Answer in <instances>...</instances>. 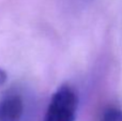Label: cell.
Instances as JSON below:
<instances>
[{"mask_svg":"<svg viewBox=\"0 0 122 121\" xmlns=\"http://www.w3.org/2000/svg\"><path fill=\"white\" fill-rule=\"evenodd\" d=\"M78 102V94L72 86H60L51 96L43 121H75Z\"/></svg>","mask_w":122,"mask_h":121,"instance_id":"obj_1","label":"cell"},{"mask_svg":"<svg viewBox=\"0 0 122 121\" xmlns=\"http://www.w3.org/2000/svg\"><path fill=\"white\" fill-rule=\"evenodd\" d=\"M25 105L19 94L11 93L0 101V121H20Z\"/></svg>","mask_w":122,"mask_h":121,"instance_id":"obj_2","label":"cell"},{"mask_svg":"<svg viewBox=\"0 0 122 121\" xmlns=\"http://www.w3.org/2000/svg\"><path fill=\"white\" fill-rule=\"evenodd\" d=\"M100 121H122V109L115 106L107 107L102 114Z\"/></svg>","mask_w":122,"mask_h":121,"instance_id":"obj_3","label":"cell"},{"mask_svg":"<svg viewBox=\"0 0 122 121\" xmlns=\"http://www.w3.org/2000/svg\"><path fill=\"white\" fill-rule=\"evenodd\" d=\"M6 77H8V75H6V72L3 70V69L0 68V86L3 85V84L5 83Z\"/></svg>","mask_w":122,"mask_h":121,"instance_id":"obj_4","label":"cell"}]
</instances>
